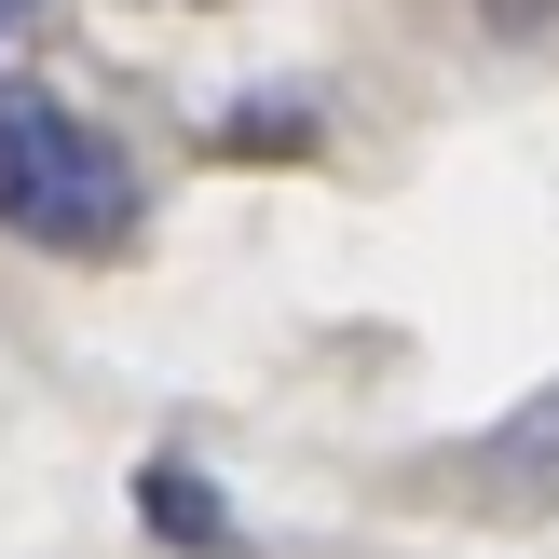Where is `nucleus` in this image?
<instances>
[{"label":"nucleus","mask_w":559,"mask_h":559,"mask_svg":"<svg viewBox=\"0 0 559 559\" xmlns=\"http://www.w3.org/2000/svg\"><path fill=\"white\" fill-rule=\"evenodd\" d=\"M478 478L506 491V506H546V491H559V382H546V396H533V409H519V424L478 451Z\"/></svg>","instance_id":"f03ea898"},{"label":"nucleus","mask_w":559,"mask_h":559,"mask_svg":"<svg viewBox=\"0 0 559 559\" xmlns=\"http://www.w3.org/2000/svg\"><path fill=\"white\" fill-rule=\"evenodd\" d=\"M136 506H151V533H178V546H233V519H218V491L191 478V464H151Z\"/></svg>","instance_id":"7ed1b4c3"},{"label":"nucleus","mask_w":559,"mask_h":559,"mask_svg":"<svg viewBox=\"0 0 559 559\" xmlns=\"http://www.w3.org/2000/svg\"><path fill=\"white\" fill-rule=\"evenodd\" d=\"M136 151L109 123H82V109L27 96V82H0V233L14 246H55V260H109V246L136 233Z\"/></svg>","instance_id":"f257e3e1"},{"label":"nucleus","mask_w":559,"mask_h":559,"mask_svg":"<svg viewBox=\"0 0 559 559\" xmlns=\"http://www.w3.org/2000/svg\"><path fill=\"white\" fill-rule=\"evenodd\" d=\"M41 27H55V0H0V69H27V55H41Z\"/></svg>","instance_id":"20e7f679"}]
</instances>
